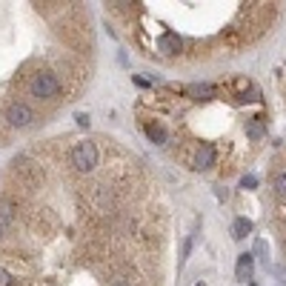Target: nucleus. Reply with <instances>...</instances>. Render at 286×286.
Here are the masks:
<instances>
[{"mask_svg": "<svg viewBox=\"0 0 286 286\" xmlns=\"http://www.w3.org/2000/svg\"><path fill=\"white\" fill-rule=\"evenodd\" d=\"M12 178L17 180L20 186H26V189H32V186H37L40 183V178H43V172H40V166L37 163H32L29 157H14L12 160Z\"/></svg>", "mask_w": 286, "mask_h": 286, "instance_id": "obj_1", "label": "nucleus"}, {"mask_svg": "<svg viewBox=\"0 0 286 286\" xmlns=\"http://www.w3.org/2000/svg\"><path fill=\"white\" fill-rule=\"evenodd\" d=\"M60 92V78L55 72H37L35 78L29 80V94L32 98H55Z\"/></svg>", "mask_w": 286, "mask_h": 286, "instance_id": "obj_2", "label": "nucleus"}, {"mask_svg": "<svg viewBox=\"0 0 286 286\" xmlns=\"http://www.w3.org/2000/svg\"><path fill=\"white\" fill-rule=\"evenodd\" d=\"M72 166L78 172H92L98 166V146L92 140H80L75 149H72Z\"/></svg>", "mask_w": 286, "mask_h": 286, "instance_id": "obj_3", "label": "nucleus"}, {"mask_svg": "<svg viewBox=\"0 0 286 286\" xmlns=\"http://www.w3.org/2000/svg\"><path fill=\"white\" fill-rule=\"evenodd\" d=\"M14 218H17V200L9 192L0 195V237L9 235V229L14 226Z\"/></svg>", "mask_w": 286, "mask_h": 286, "instance_id": "obj_4", "label": "nucleus"}, {"mask_svg": "<svg viewBox=\"0 0 286 286\" xmlns=\"http://www.w3.org/2000/svg\"><path fill=\"white\" fill-rule=\"evenodd\" d=\"M37 117H35V112L26 106V103H12V106L6 109V123L9 126H14V129H26V126H32Z\"/></svg>", "mask_w": 286, "mask_h": 286, "instance_id": "obj_5", "label": "nucleus"}, {"mask_svg": "<svg viewBox=\"0 0 286 286\" xmlns=\"http://www.w3.org/2000/svg\"><path fill=\"white\" fill-rule=\"evenodd\" d=\"M92 200H94V206H98L100 214H106L114 209V192L112 189H106V186H94L92 189Z\"/></svg>", "mask_w": 286, "mask_h": 286, "instance_id": "obj_6", "label": "nucleus"}, {"mask_svg": "<svg viewBox=\"0 0 286 286\" xmlns=\"http://www.w3.org/2000/svg\"><path fill=\"white\" fill-rule=\"evenodd\" d=\"M212 166H214V146L212 143H203L198 149V155H195V169L206 172V169H212Z\"/></svg>", "mask_w": 286, "mask_h": 286, "instance_id": "obj_7", "label": "nucleus"}, {"mask_svg": "<svg viewBox=\"0 0 286 286\" xmlns=\"http://www.w3.org/2000/svg\"><path fill=\"white\" fill-rule=\"evenodd\" d=\"M180 37L175 35V32H166V35H160V40H157V49L163 52V55H178L180 52Z\"/></svg>", "mask_w": 286, "mask_h": 286, "instance_id": "obj_8", "label": "nucleus"}, {"mask_svg": "<svg viewBox=\"0 0 286 286\" xmlns=\"http://www.w3.org/2000/svg\"><path fill=\"white\" fill-rule=\"evenodd\" d=\"M252 272H255V257H252V255H241V257H237V266H235L237 280H249Z\"/></svg>", "mask_w": 286, "mask_h": 286, "instance_id": "obj_9", "label": "nucleus"}, {"mask_svg": "<svg viewBox=\"0 0 286 286\" xmlns=\"http://www.w3.org/2000/svg\"><path fill=\"white\" fill-rule=\"evenodd\" d=\"M214 92H218V89H214L212 83H192V86H186V94H192V98H214Z\"/></svg>", "mask_w": 286, "mask_h": 286, "instance_id": "obj_10", "label": "nucleus"}, {"mask_svg": "<svg viewBox=\"0 0 286 286\" xmlns=\"http://www.w3.org/2000/svg\"><path fill=\"white\" fill-rule=\"evenodd\" d=\"M249 232H252V221H249V218H237V221L232 223V237H237V241L246 237Z\"/></svg>", "mask_w": 286, "mask_h": 286, "instance_id": "obj_11", "label": "nucleus"}, {"mask_svg": "<svg viewBox=\"0 0 286 286\" xmlns=\"http://www.w3.org/2000/svg\"><path fill=\"white\" fill-rule=\"evenodd\" d=\"M246 135H249L252 140H260V137H264V121H260V117H249V121H246Z\"/></svg>", "mask_w": 286, "mask_h": 286, "instance_id": "obj_12", "label": "nucleus"}, {"mask_svg": "<svg viewBox=\"0 0 286 286\" xmlns=\"http://www.w3.org/2000/svg\"><path fill=\"white\" fill-rule=\"evenodd\" d=\"M146 135H149V140H155V143H166V129L160 126V123H146Z\"/></svg>", "mask_w": 286, "mask_h": 286, "instance_id": "obj_13", "label": "nucleus"}, {"mask_svg": "<svg viewBox=\"0 0 286 286\" xmlns=\"http://www.w3.org/2000/svg\"><path fill=\"white\" fill-rule=\"evenodd\" d=\"M275 192H278V198H286V172H280L275 178Z\"/></svg>", "mask_w": 286, "mask_h": 286, "instance_id": "obj_14", "label": "nucleus"}, {"mask_svg": "<svg viewBox=\"0 0 286 286\" xmlns=\"http://www.w3.org/2000/svg\"><path fill=\"white\" fill-rule=\"evenodd\" d=\"M0 286H14V275L0 266Z\"/></svg>", "mask_w": 286, "mask_h": 286, "instance_id": "obj_15", "label": "nucleus"}, {"mask_svg": "<svg viewBox=\"0 0 286 286\" xmlns=\"http://www.w3.org/2000/svg\"><path fill=\"white\" fill-rule=\"evenodd\" d=\"M241 186H243V189H246V186L252 189V186H257V178H255V175H246V178L241 180Z\"/></svg>", "mask_w": 286, "mask_h": 286, "instance_id": "obj_16", "label": "nucleus"}, {"mask_svg": "<svg viewBox=\"0 0 286 286\" xmlns=\"http://www.w3.org/2000/svg\"><path fill=\"white\" fill-rule=\"evenodd\" d=\"M255 252H257V255H266V243L257 241V243H255Z\"/></svg>", "mask_w": 286, "mask_h": 286, "instance_id": "obj_17", "label": "nucleus"}, {"mask_svg": "<svg viewBox=\"0 0 286 286\" xmlns=\"http://www.w3.org/2000/svg\"><path fill=\"white\" fill-rule=\"evenodd\" d=\"M112 286H132V283H126V280H114Z\"/></svg>", "mask_w": 286, "mask_h": 286, "instance_id": "obj_18", "label": "nucleus"}]
</instances>
